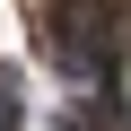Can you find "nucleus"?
<instances>
[{"instance_id": "f257e3e1", "label": "nucleus", "mask_w": 131, "mask_h": 131, "mask_svg": "<svg viewBox=\"0 0 131 131\" xmlns=\"http://www.w3.org/2000/svg\"><path fill=\"white\" fill-rule=\"evenodd\" d=\"M114 0H52L44 9V52L61 61L70 79H105L114 70Z\"/></svg>"}]
</instances>
